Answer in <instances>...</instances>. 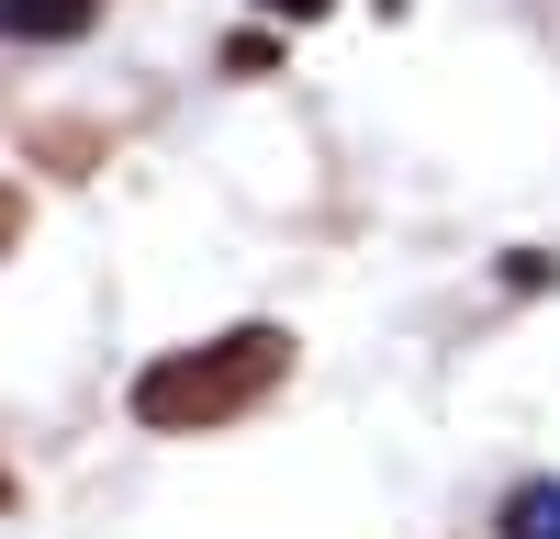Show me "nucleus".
<instances>
[{
  "mask_svg": "<svg viewBox=\"0 0 560 539\" xmlns=\"http://www.w3.org/2000/svg\"><path fill=\"white\" fill-rule=\"evenodd\" d=\"M12 34L45 45V34H90V0H12Z\"/></svg>",
  "mask_w": 560,
  "mask_h": 539,
  "instance_id": "7ed1b4c3",
  "label": "nucleus"
},
{
  "mask_svg": "<svg viewBox=\"0 0 560 539\" xmlns=\"http://www.w3.org/2000/svg\"><path fill=\"white\" fill-rule=\"evenodd\" d=\"M292 371V337L280 326H224L202 348H168L135 371V416L147 427H224V416H247V404Z\"/></svg>",
  "mask_w": 560,
  "mask_h": 539,
  "instance_id": "f257e3e1",
  "label": "nucleus"
},
{
  "mask_svg": "<svg viewBox=\"0 0 560 539\" xmlns=\"http://www.w3.org/2000/svg\"><path fill=\"white\" fill-rule=\"evenodd\" d=\"M269 23H314V12H337V0H258Z\"/></svg>",
  "mask_w": 560,
  "mask_h": 539,
  "instance_id": "39448f33",
  "label": "nucleus"
},
{
  "mask_svg": "<svg viewBox=\"0 0 560 539\" xmlns=\"http://www.w3.org/2000/svg\"><path fill=\"white\" fill-rule=\"evenodd\" d=\"M504 539H560V483H516L504 494Z\"/></svg>",
  "mask_w": 560,
  "mask_h": 539,
  "instance_id": "f03ea898",
  "label": "nucleus"
},
{
  "mask_svg": "<svg viewBox=\"0 0 560 539\" xmlns=\"http://www.w3.org/2000/svg\"><path fill=\"white\" fill-rule=\"evenodd\" d=\"M269 68H280L269 34H236V45H224V79H269Z\"/></svg>",
  "mask_w": 560,
  "mask_h": 539,
  "instance_id": "20e7f679",
  "label": "nucleus"
}]
</instances>
